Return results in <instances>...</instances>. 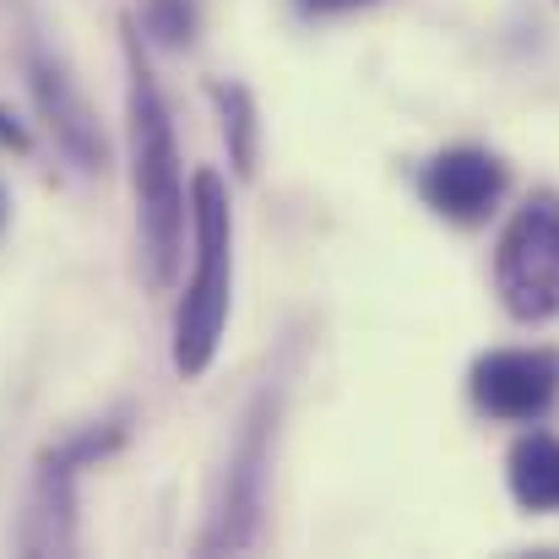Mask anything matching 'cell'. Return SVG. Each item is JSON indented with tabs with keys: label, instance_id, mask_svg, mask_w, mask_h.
I'll return each mask as SVG.
<instances>
[{
	"label": "cell",
	"instance_id": "6da1fadb",
	"mask_svg": "<svg viewBox=\"0 0 559 559\" xmlns=\"http://www.w3.org/2000/svg\"><path fill=\"white\" fill-rule=\"evenodd\" d=\"M126 33V115H131V186H136V239H142V272L147 288H169L186 250V175L175 147V120L158 93V76L142 55L136 22Z\"/></svg>",
	"mask_w": 559,
	"mask_h": 559
},
{
	"label": "cell",
	"instance_id": "7a4b0ae2",
	"mask_svg": "<svg viewBox=\"0 0 559 559\" xmlns=\"http://www.w3.org/2000/svg\"><path fill=\"white\" fill-rule=\"evenodd\" d=\"M190 228H195V266L190 288L175 316V370L195 380L217 359L223 326H228V288H234V223H228V190L212 169L190 180Z\"/></svg>",
	"mask_w": 559,
	"mask_h": 559
},
{
	"label": "cell",
	"instance_id": "3957f363",
	"mask_svg": "<svg viewBox=\"0 0 559 559\" xmlns=\"http://www.w3.org/2000/svg\"><path fill=\"white\" fill-rule=\"evenodd\" d=\"M495 288L516 321L559 316V195H533L500 234Z\"/></svg>",
	"mask_w": 559,
	"mask_h": 559
},
{
	"label": "cell",
	"instance_id": "277c9868",
	"mask_svg": "<svg viewBox=\"0 0 559 559\" xmlns=\"http://www.w3.org/2000/svg\"><path fill=\"white\" fill-rule=\"evenodd\" d=\"M126 440L120 424L71 435L66 445L38 456V478H33V500H27V527H22V549L27 555H71V484L82 467H93L104 451H115Z\"/></svg>",
	"mask_w": 559,
	"mask_h": 559
},
{
	"label": "cell",
	"instance_id": "5b68a950",
	"mask_svg": "<svg viewBox=\"0 0 559 559\" xmlns=\"http://www.w3.org/2000/svg\"><path fill=\"white\" fill-rule=\"evenodd\" d=\"M559 396V354L549 348H500L473 365V402L495 418L533 424Z\"/></svg>",
	"mask_w": 559,
	"mask_h": 559
},
{
	"label": "cell",
	"instance_id": "8992f818",
	"mask_svg": "<svg viewBox=\"0 0 559 559\" xmlns=\"http://www.w3.org/2000/svg\"><path fill=\"white\" fill-rule=\"evenodd\" d=\"M418 195L451 223H484L506 195V164L484 147H445L440 158L424 164Z\"/></svg>",
	"mask_w": 559,
	"mask_h": 559
},
{
	"label": "cell",
	"instance_id": "52a82bcc",
	"mask_svg": "<svg viewBox=\"0 0 559 559\" xmlns=\"http://www.w3.org/2000/svg\"><path fill=\"white\" fill-rule=\"evenodd\" d=\"M27 71H33V93H38V109H44L55 142H60L87 175H104V169H109V142H104V131H98L87 98L76 93V82H71L44 49H33Z\"/></svg>",
	"mask_w": 559,
	"mask_h": 559
},
{
	"label": "cell",
	"instance_id": "ba28073f",
	"mask_svg": "<svg viewBox=\"0 0 559 559\" xmlns=\"http://www.w3.org/2000/svg\"><path fill=\"white\" fill-rule=\"evenodd\" d=\"M261 462H266V413H250V429L239 435L234 467H228V495L212 511V527L201 533V555L217 549H245L255 538V511H261Z\"/></svg>",
	"mask_w": 559,
	"mask_h": 559
},
{
	"label": "cell",
	"instance_id": "9c48e42d",
	"mask_svg": "<svg viewBox=\"0 0 559 559\" xmlns=\"http://www.w3.org/2000/svg\"><path fill=\"white\" fill-rule=\"evenodd\" d=\"M506 478L527 511H559V440L555 435H522L506 456Z\"/></svg>",
	"mask_w": 559,
	"mask_h": 559
},
{
	"label": "cell",
	"instance_id": "30bf717a",
	"mask_svg": "<svg viewBox=\"0 0 559 559\" xmlns=\"http://www.w3.org/2000/svg\"><path fill=\"white\" fill-rule=\"evenodd\" d=\"M212 98H217V109H223V136H228V158H234V169L239 175H250L255 169V104H250V93L239 87V82H212Z\"/></svg>",
	"mask_w": 559,
	"mask_h": 559
},
{
	"label": "cell",
	"instance_id": "8fae6325",
	"mask_svg": "<svg viewBox=\"0 0 559 559\" xmlns=\"http://www.w3.org/2000/svg\"><path fill=\"white\" fill-rule=\"evenodd\" d=\"M142 16H147V27H153L164 44H190V27H195L190 0H147Z\"/></svg>",
	"mask_w": 559,
	"mask_h": 559
},
{
	"label": "cell",
	"instance_id": "7c38bea8",
	"mask_svg": "<svg viewBox=\"0 0 559 559\" xmlns=\"http://www.w3.org/2000/svg\"><path fill=\"white\" fill-rule=\"evenodd\" d=\"M0 142H5V147H16V153H27V131H22L5 109H0Z\"/></svg>",
	"mask_w": 559,
	"mask_h": 559
},
{
	"label": "cell",
	"instance_id": "4fadbf2b",
	"mask_svg": "<svg viewBox=\"0 0 559 559\" xmlns=\"http://www.w3.org/2000/svg\"><path fill=\"white\" fill-rule=\"evenodd\" d=\"M305 11H316V16H337V11H354V5H370V0H299Z\"/></svg>",
	"mask_w": 559,
	"mask_h": 559
},
{
	"label": "cell",
	"instance_id": "5bb4252c",
	"mask_svg": "<svg viewBox=\"0 0 559 559\" xmlns=\"http://www.w3.org/2000/svg\"><path fill=\"white\" fill-rule=\"evenodd\" d=\"M0 217H5V195H0Z\"/></svg>",
	"mask_w": 559,
	"mask_h": 559
}]
</instances>
